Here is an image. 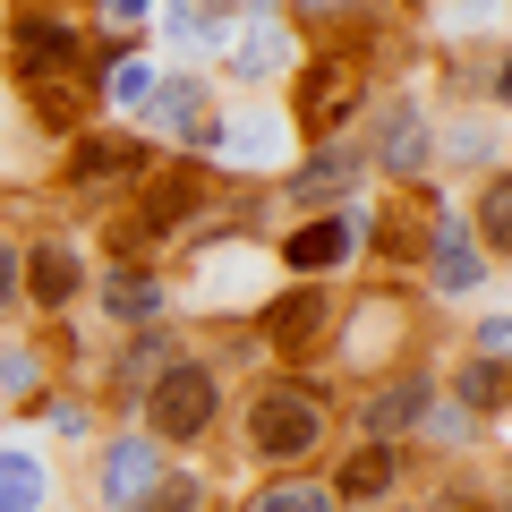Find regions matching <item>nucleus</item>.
<instances>
[{
    "mask_svg": "<svg viewBox=\"0 0 512 512\" xmlns=\"http://www.w3.org/2000/svg\"><path fill=\"white\" fill-rule=\"evenodd\" d=\"M94 308H103L120 333H137V325H171V274H163V265H103V282H94Z\"/></svg>",
    "mask_w": 512,
    "mask_h": 512,
    "instance_id": "18",
    "label": "nucleus"
},
{
    "mask_svg": "<svg viewBox=\"0 0 512 512\" xmlns=\"http://www.w3.org/2000/svg\"><path fill=\"white\" fill-rule=\"evenodd\" d=\"M9 77L18 86H77L86 77V26L60 9H18L9 18Z\"/></svg>",
    "mask_w": 512,
    "mask_h": 512,
    "instance_id": "9",
    "label": "nucleus"
},
{
    "mask_svg": "<svg viewBox=\"0 0 512 512\" xmlns=\"http://www.w3.org/2000/svg\"><path fill=\"white\" fill-rule=\"evenodd\" d=\"M0 512H52V461L35 444H0Z\"/></svg>",
    "mask_w": 512,
    "mask_h": 512,
    "instance_id": "25",
    "label": "nucleus"
},
{
    "mask_svg": "<svg viewBox=\"0 0 512 512\" xmlns=\"http://www.w3.org/2000/svg\"><path fill=\"white\" fill-rule=\"evenodd\" d=\"M359 111H367V60L359 52H299V69H291V137L299 146L350 137Z\"/></svg>",
    "mask_w": 512,
    "mask_h": 512,
    "instance_id": "4",
    "label": "nucleus"
},
{
    "mask_svg": "<svg viewBox=\"0 0 512 512\" xmlns=\"http://www.w3.org/2000/svg\"><path fill=\"white\" fill-rule=\"evenodd\" d=\"M171 461L180 453H163L146 427H103V436H94V512H137V495H146Z\"/></svg>",
    "mask_w": 512,
    "mask_h": 512,
    "instance_id": "13",
    "label": "nucleus"
},
{
    "mask_svg": "<svg viewBox=\"0 0 512 512\" xmlns=\"http://www.w3.org/2000/svg\"><path fill=\"white\" fill-rule=\"evenodd\" d=\"M205 504H214V478L188 470V461H171V470L137 495V512H205Z\"/></svg>",
    "mask_w": 512,
    "mask_h": 512,
    "instance_id": "26",
    "label": "nucleus"
},
{
    "mask_svg": "<svg viewBox=\"0 0 512 512\" xmlns=\"http://www.w3.org/2000/svg\"><path fill=\"white\" fill-rule=\"evenodd\" d=\"M436 171H461V180L504 171V111H495V103H470V111L436 137Z\"/></svg>",
    "mask_w": 512,
    "mask_h": 512,
    "instance_id": "20",
    "label": "nucleus"
},
{
    "mask_svg": "<svg viewBox=\"0 0 512 512\" xmlns=\"http://www.w3.org/2000/svg\"><path fill=\"white\" fill-rule=\"evenodd\" d=\"M248 512H333V495H325V478H308V470H274V487L248 495Z\"/></svg>",
    "mask_w": 512,
    "mask_h": 512,
    "instance_id": "27",
    "label": "nucleus"
},
{
    "mask_svg": "<svg viewBox=\"0 0 512 512\" xmlns=\"http://www.w3.org/2000/svg\"><path fill=\"white\" fill-rule=\"evenodd\" d=\"M128 427H146L163 453H197V444L222 427V367L205 359V350H180L163 376H146L137 419H128Z\"/></svg>",
    "mask_w": 512,
    "mask_h": 512,
    "instance_id": "2",
    "label": "nucleus"
},
{
    "mask_svg": "<svg viewBox=\"0 0 512 512\" xmlns=\"http://www.w3.org/2000/svg\"><path fill=\"white\" fill-rule=\"evenodd\" d=\"M444 402V384H436V367H384V376H367V393H359V410H350V427L359 436H376V444H410L427 427V410Z\"/></svg>",
    "mask_w": 512,
    "mask_h": 512,
    "instance_id": "11",
    "label": "nucleus"
},
{
    "mask_svg": "<svg viewBox=\"0 0 512 512\" xmlns=\"http://www.w3.org/2000/svg\"><path fill=\"white\" fill-rule=\"evenodd\" d=\"M444 393H453V410L461 419H487V427H504V402H512V367L504 359H487V350H461L453 359V376H436Z\"/></svg>",
    "mask_w": 512,
    "mask_h": 512,
    "instance_id": "21",
    "label": "nucleus"
},
{
    "mask_svg": "<svg viewBox=\"0 0 512 512\" xmlns=\"http://www.w3.org/2000/svg\"><path fill=\"white\" fill-rule=\"evenodd\" d=\"M163 163V146H154L146 128H77L69 146H60V180L77 188V197H120V188H137L146 171Z\"/></svg>",
    "mask_w": 512,
    "mask_h": 512,
    "instance_id": "5",
    "label": "nucleus"
},
{
    "mask_svg": "<svg viewBox=\"0 0 512 512\" xmlns=\"http://www.w3.org/2000/svg\"><path fill=\"white\" fill-rule=\"evenodd\" d=\"M291 146H299L291 111L265 103V94H248V103H214L197 163L205 171H231V180H274V171H291Z\"/></svg>",
    "mask_w": 512,
    "mask_h": 512,
    "instance_id": "3",
    "label": "nucleus"
},
{
    "mask_svg": "<svg viewBox=\"0 0 512 512\" xmlns=\"http://www.w3.org/2000/svg\"><path fill=\"white\" fill-rule=\"evenodd\" d=\"M359 248H367V214L359 205H325V214H299L274 239V265L291 282H333L342 265H359Z\"/></svg>",
    "mask_w": 512,
    "mask_h": 512,
    "instance_id": "10",
    "label": "nucleus"
},
{
    "mask_svg": "<svg viewBox=\"0 0 512 512\" xmlns=\"http://www.w3.org/2000/svg\"><path fill=\"white\" fill-rule=\"evenodd\" d=\"M470 350L504 359V350H512V316H504V308H487V316H478V333H470Z\"/></svg>",
    "mask_w": 512,
    "mask_h": 512,
    "instance_id": "32",
    "label": "nucleus"
},
{
    "mask_svg": "<svg viewBox=\"0 0 512 512\" xmlns=\"http://www.w3.org/2000/svg\"><path fill=\"white\" fill-rule=\"evenodd\" d=\"M419 274L436 299H478V282H495V256L470 239L461 214H436L427 222V248H419Z\"/></svg>",
    "mask_w": 512,
    "mask_h": 512,
    "instance_id": "15",
    "label": "nucleus"
},
{
    "mask_svg": "<svg viewBox=\"0 0 512 512\" xmlns=\"http://www.w3.org/2000/svg\"><path fill=\"white\" fill-rule=\"evenodd\" d=\"M478 512H504V504H478Z\"/></svg>",
    "mask_w": 512,
    "mask_h": 512,
    "instance_id": "34",
    "label": "nucleus"
},
{
    "mask_svg": "<svg viewBox=\"0 0 512 512\" xmlns=\"http://www.w3.org/2000/svg\"><path fill=\"white\" fill-rule=\"evenodd\" d=\"M470 239L478 248L495 256V265H504V248H512V171H478V188H470Z\"/></svg>",
    "mask_w": 512,
    "mask_h": 512,
    "instance_id": "24",
    "label": "nucleus"
},
{
    "mask_svg": "<svg viewBox=\"0 0 512 512\" xmlns=\"http://www.w3.org/2000/svg\"><path fill=\"white\" fill-rule=\"evenodd\" d=\"M180 333L171 325H137V333H120V350H111V384H103V402L111 410H137V393H146V376H163L171 359H180Z\"/></svg>",
    "mask_w": 512,
    "mask_h": 512,
    "instance_id": "19",
    "label": "nucleus"
},
{
    "mask_svg": "<svg viewBox=\"0 0 512 512\" xmlns=\"http://www.w3.org/2000/svg\"><path fill=\"white\" fill-rule=\"evenodd\" d=\"M239 444L265 470H308L333 444V384H299V376H256L239 402Z\"/></svg>",
    "mask_w": 512,
    "mask_h": 512,
    "instance_id": "1",
    "label": "nucleus"
},
{
    "mask_svg": "<svg viewBox=\"0 0 512 512\" xmlns=\"http://www.w3.org/2000/svg\"><path fill=\"white\" fill-rule=\"evenodd\" d=\"M367 154V180L384 188H419L427 171H436V120H427L419 94H393V103H376V128L359 137Z\"/></svg>",
    "mask_w": 512,
    "mask_h": 512,
    "instance_id": "7",
    "label": "nucleus"
},
{
    "mask_svg": "<svg viewBox=\"0 0 512 512\" xmlns=\"http://www.w3.org/2000/svg\"><path fill=\"white\" fill-rule=\"evenodd\" d=\"M205 120H214V86H205L197 69H163V86H154V103H146V137L154 146H180V154H197L205 146Z\"/></svg>",
    "mask_w": 512,
    "mask_h": 512,
    "instance_id": "17",
    "label": "nucleus"
},
{
    "mask_svg": "<svg viewBox=\"0 0 512 512\" xmlns=\"http://www.w3.org/2000/svg\"><path fill=\"white\" fill-rule=\"evenodd\" d=\"M26 103H35V128H43V137H60V146H69L77 128H94L86 103H77V86H26Z\"/></svg>",
    "mask_w": 512,
    "mask_h": 512,
    "instance_id": "28",
    "label": "nucleus"
},
{
    "mask_svg": "<svg viewBox=\"0 0 512 512\" xmlns=\"http://www.w3.org/2000/svg\"><path fill=\"white\" fill-rule=\"evenodd\" d=\"M154 86H163V60H146V52H120V60H103V111H111L120 128H137V120H146Z\"/></svg>",
    "mask_w": 512,
    "mask_h": 512,
    "instance_id": "23",
    "label": "nucleus"
},
{
    "mask_svg": "<svg viewBox=\"0 0 512 512\" xmlns=\"http://www.w3.org/2000/svg\"><path fill=\"white\" fill-rule=\"evenodd\" d=\"M402 487H410V444H376V436L342 444V461L325 470L333 512H376V504H402Z\"/></svg>",
    "mask_w": 512,
    "mask_h": 512,
    "instance_id": "14",
    "label": "nucleus"
},
{
    "mask_svg": "<svg viewBox=\"0 0 512 512\" xmlns=\"http://www.w3.org/2000/svg\"><path fill=\"white\" fill-rule=\"evenodd\" d=\"M359 188H367V154H359V137H325V146H308L291 171H274V197L291 205V214L359 205Z\"/></svg>",
    "mask_w": 512,
    "mask_h": 512,
    "instance_id": "12",
    "label": "nucleus"
},
{
    "mask_svg": "<svg viewBox=\"0 0 512 512\" xmlns=\"http://www.w3.org/2000/svg\"><path fill=\"white\" fill-rule=\"evenodd\" d=\"M35 410L52 436H103V402H86V393H35Z\"/></svg>",
    "mask_w": 512,
    "mask_h": 512,
    "instance_id": "30",
    "label": "nucleus"
},
{
    "mask_svg": "<svg viewBox=\"0 0 512 512\" xmlns=\"http://www.w3.org/2000/svg\"><path fill=\"white\" fill-rule=\"evenodd\" d=\"M43 393V350L35 342H0V410H18Z\"/></svg>",
    "mask_w": 512,
    "mask_h": 512,
    "instance_id": "29",
    "label": "nucleus"
},
{
    "mask_svg": "<svg viewBox=\"0 0 512 512\" xmlns=\"http://www.w3.org/2000/svg\"><path fill=\"white\" fill-rule=\"evenodd\" d=\"M86 248H77L69 231H43V239H26V308L35 316H69L77 299H86Z\"/></svg>",
    "mask_w": 512,
    "mask_h": 512,
    "instance_id": "16",
    "label": "nucleus"
},
{
    "mask_svg": "<svg viewBox=\"0 0 512 512\" xmlns=\"http://www.w3.org/2000/svg\"><path fill=\"white\" fill-rule=\"evenodd\" d=\"M299 52H308V35H299L282 9H239L214 60H222V77H231L239 94H265L274 77H291V69H299Z\"/></svg>",
    "mask_w": 512,
    "mask_h": 512,
    "instance_id": "8",
    "label": "nucleus"
},
{
    "mask_svg": "<svg viewBox=\"0 0 512 512\" xmlns=\"http://www.w3.org/2000/svg\"><path fill=\"white\" fill-rule=\"evenodd\" d=\"M154 9H163V43L180 60H214L239 18V0H154Z\"/></svg>",
    "mask_w": 512,
    "mask_h": 512,
    "instance_id": "22",
    "label": "nucleus"
},
{
    "mask_svg": "<svg viewBox=\"0 0 512 512\" xmlns=\"http://www.w3.org/2000/svg\"><path fill=\"white\" fill-rule=\"evenodd\" d=\"M333 325H342V299L325 282H291V291L256 299V342L274 350L282 367H308L316 350H333Z\"/></svg>",
    "mask_w": 512,
    "mask_h": 512,
    "instance_id": "6",
    "label": "nucleus"
},
{
    "mask_svg": "<svg viewBox=\"0 0 512 512\" xmlns=\"http://www.w3.org/2000/svg\"><path fill=\"white\" fill-rule=\"evenodd\" d=\"M376 512H410V504H376Z\"/></svg>",
    "mask_w": 512,
    "mask_h": 512,
    "instance_id": "33",
    "label": "nucleus"
},
{
    "mask_svg": "<svg viewBox=\"0 0 512 512\" xmlns=\"http://www.w3.org/2000/svg\"><path fill=\"white\" fill-rule=\"evenodd\" d=\"M26 308V239L0 231V316H18Z\"/></svg>",
    "mask_w": 512,
    "mask_h": 512,
    "instance_id": "31",
    "label": "nucleus"
}]
</instances>
